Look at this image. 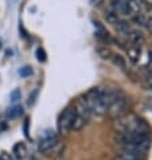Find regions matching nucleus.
I'll list each match as a JSON object with an SVG mask.
<instances>
[{"label":"nucleus","instance_id":"nucleus-1","mask_svg":"<svg viewBox=\"0 0 152 160\" xmlns=\"http://www.w3.org/2000/svg\"><path fill=\"white\" fill-rule=\"evenodd\" d=\"M117 141L121 145L124 152L141 156L151 147L149 133H136V132H121L117 135Z\"/></svg>","mask_w":152,"mask_h":160},{"label":"nucleus","instance_id":"nucleus-2","mask_svg":"<svg viewBox=\"0 0 152 160\" xmlns=\"http://www.w3.org/2000/svg\"><path fill=\"white\" fill-rule=\"evenodd\" d=\"M74 116H75L74 106H68V108H65L61 112V114L58 116V121H57L58 132H59L61 135H69L71 132Z\"/></svg>","mask_w":152,"mask_h":160},{"label":"nucleus","instance_id":"nucleus-3","mask_svg":"<svg viewBox=\"0 0 152 160\" xmlns=\"http://www.w3.org/2000/svg\"><path fill=\"white\" fill-rule=\"evenodd\" d=\"M58 141H59V136L57 135V132L46 131L41 137H39V141H38L39 152L46 153V152H48V151H51L58 144Z\"/></svg>","mask_w":152,"mask_h":160},{"label":"nucleus","instance_id":"nucleus-4","mask_svg":"<svg viewBox=\"0 0 152 160\" xmlns=\"http://www.w3.org/2000/svg\"><path fill=\"white\" fill-rule=\"evenodd\" d=\"M127 110H128V98L123 93H120L117 96V98L113 101V104L110 105L108 114L113 117H121Z\"/></svg>","mask_w":152,"mask_h":160},{"label":"nucleus","instance_id":"nucleus-5","mask_svg":"<svg viewBox=\"0 0 152 160\" xmlns=\"http://www.w3.org/2000/svg\"><path fill=\"white\" fill-rule=\"evenodd\" d=\"M127 39L133 44V47H140L144 43V35L137 30H129L127 34Z\"/></svg>","mask_w":152,"mask_h":160},{"label":"nucleus","instance_id":"nucleus-6","mask_svg":"<svg viewBox=\"0 0 152 160\" xmlns=\"http://www.w3.org/2000/svg\"><path fill=\"white\" fill-rule=\"evenodd\" d=\"M12 156L15 158V160H24L27 156V148H26L24 143H18L14 145V149H12Z\"/></svg>","mask_w":152,"mask_h":160},{"label":"nucleus","instance_id":"nucleus-7","mask_svg":"<svg viewBox=\"0 0 152 160\" xmlns=\"http://www.w3.org/2000/svg\"><path fill=\"white\" fill-rule=\"evenodd\" d=\"M144 4L145 2L143 0H128V7L132 14H141V11L144 10Z\"/></svg>","mask_w":152,"mask_h":160},{"label":"nucleus","instance_id":"nucleus-8","mask_svg":"<svg viewBox=\"0 0 152 160\" xmlns=\"http://www.w3.org/2000/svg\"><path fill=\"white\" fill-rule=\"evenodd\" d=\"M97 54H98V57H101L102 59H112V57H113V52H112V50H110V48H108L106 46L97 47Z\"/></svg>","mask_w":152,"mask_h":160},{"label":"nucleus","instance_id":"nucleus-9","mask_svg":"<svg viewBox=\"0 0 152 160\" xmlns=\"http://www.w3.org/2000/svg\"><path fill=\"white\" fill-rule=\"evenodd\" d=\"M104 18H105V20L108 22L109 24H112V26H114V24L120 20L119 14H117V12H114V11H106L105 15H104Z\"/></svg>","mask_w":152,"mask_h":160},{"label":"nucleus","instance_id":"nucleus-10","mask_svg":"<svg viewBox=\"0 0 152 160\" xmlns=\"http://www.w3.org/2000/svg\"><path fill=\"white\" fill-rule=\"evenodd\" d=\"M113 27L117 30L119 32H121V34H127L129 30H132V28H131V26L128 24V22H125V20H123V19H120L117 23L113 26Z\"/></svg>","mask_w":152,"mask_h":160},{"label":"nucleus","instance_id":"nucleus-11","mask_svg":"<svg viewBox=\"0 0 152 160\" xmlns=\"http://www.w3.org/2000/svg\"><path fill=\"white\" fill-rule=\"evenodd\" d=\"M128 57L133 63H136L140 58V47H129L128 48Z\"/></svg>","mask_w":152,"mask_h":160},{"label":"nucleus","instance_id":"nucleus-12","mask_svg":"<svg viewBox=\"0 0 152 160\" xmlns=\"http://www.w3.org/2000/svg\"><path fill=\"white\" fill-rule=\"evenodd\" d=\"M112 61H113V63L117 66V68L125 69V66H127V62H125V59L123 58L121 55H119V54H113V57H112Z\"/></svg>","mask_w":152,"mask_h":160},{"label":"nucleus","instance_id":"nucleus-13","mask_svg":"<svg viewBox=\"0 0 152 160\" xmlns=\"http://www.w3.org/2000/svg\"><path fill=\"white\" fill-rule=\"evenodd\" d=\"M145 19H147V18L143 15V14H135V15L132 16V22H133V23L137 24V26H141V27H144Z\"/></svg>","mask_w":152,"mask_h":160},{"label":"nucleus","instance_id":"nucleus-14","mask_svg":"<svg viewBox=\"0 0 152 160\" xmlns=\"http://www.w3.org/2000/svg\"><path fill=\"white\" fill-rule=\"evenodd\" d=\"M22 106H12V108L7 112V117H10V118H14L16 116H19V114H22Z\"/></svg>","mask_w":152,"mask_h":160},{"label":"nucleus","instance_id":"nucleus-15","mask_svg":"<svg viewBox=\"0 0 152 160\" xmlns=\"http://www.w3.org/2000/svg\"><path fill=\"white\" fill-rule=\"evenodd\" d=\"M31 74H33V69H31L30 66H23V68H20V70H19V75L22 78L30 77Z\"/></svg>","mask_w":152,"mask_h":160},{"label":"nucleus","instance_id":"nucleus-16","mask_svg":"<svg viewBox=\"0 0 152 160\" xmlns=\"http://www.w3.org/2000/svg\"><path fill=\"white\" fill-rule=\"evenodd\" d=\"M120 160H143L140 156L137 155H133V153H128V152H123L121 155V159Z\"/></svg>","mask_w":152,"mask_h":160},{"label":"nucleus","instance_id":"nucleus-17","mask_svg":"<svg viewBox=\"0 0 152 160\" xmlns=\"http://www.w3.org/2000/svg\"><path fill=\"white\" fill-rule=\"evenodd\" d=\"M94 27L97 30V35H108V32H106V30L104 28V26H102L100 22H94Z\"/></svg>","mask_w":152,"mask_h":160},{"label":"nucleus","instance_id":"nucleus-18","mask_svg":"<svg viewBox=\"0 0 152 160\" xmlns=\"http://www.w3.org/2000/svg\"><path fill=\"white\" fill-rule=\"evenodd\" d=\"M37 58L39 62H44L46 61V52H44L42 48H38L37 50Z\"/></svg>","mask_w":152,"mask_h":160},{"label":"nucleus","instance_id":"nucleus-19","mask_svg":"<svg viewBox=\"0 0 152 160\" xmlns=\"http://www.w3.org/2000/svg\"><path fill=\"white\" fill-rule=\"evenodd\" d=\"M18 100H20V90H18V89H16V90H14L11 93V101L16 102Z\"/></svg>","mask_w":152,"mask_h":160},{"label":"nucleus","instance_id":"nucleus-20","mask_svg":"<svg viewBox=\"0 0 152 160\" xmlns=\"http://www.w3.org/2000/svg\"><path fill=\"white\" fill-rule=\"evenodd\" d=\"M0 160H15V158L12 156V155H10L8 152H4L3 151V152L0 153Z\"/></svg>","mask_w":152,"mask_h":160},{"label":"nucleus","instance_id":"nucleus-21","mask_svg":"<svg viewBox=\"0 0 152 160\" xmlns=\"http://www.w3.org/2000/svg\"><path fill=\"white\" fill-rule=\"evenodd\" d=\"M144 27L149 31V32L152 34V16H149V18H147L145 19V24H144Z\"/></svg>","mask_w":152,"mask_h":160},{"label":"nucleus","instance_id":"nucleus-22","mask_svg":"<svg viewBox=\"0 0 152 160\" xmlns=\"http://www.w3.org/2000/svg\"><path fill=\"white\" fill-rule=\"evenodd\" d=\"M147 88H148L149 90H152V79H151V81H149L148 83H147Z\"/></svg>","mask_w":152,"mask_h":160},{"label":"nucleus","instance_id":"nucleus-23","mask_svg":"<svg viewBox=\"0 0 152 160\" xmlns=\"http://www.w3.org/2000/svg\"><path fill=\"white\" fill-rule=\"evenodd\" d=\"M30 160H41V159H39V158H37V156H33V158H31Z\"/></svg>","mask_w":152,"mask_h":160}]
</instances>
